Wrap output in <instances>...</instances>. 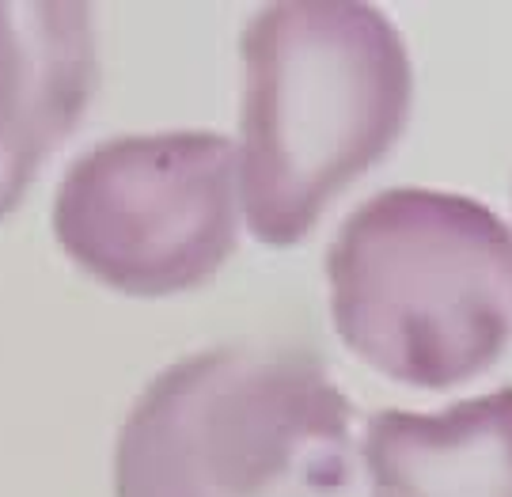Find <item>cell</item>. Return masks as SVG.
Wrapping results in <instances>:
<instances>
[{"instance_id": "6da1fadb", "label": "cell", "mask_w": 512, "mask_h": 497, "mask_svg": "<svg viewBox=\"0 0 512 497\" xmlns=\"http://www.w3.org/2000/svg\"><path fill=\"white\" fill-rule=\"evenodd\" d=\"M243 50L239 202L266 247H293L384 160L414 107L399 27L357 0H293L251 16Z\"/></svg>"}, {"instance_id": "7a4b0ae2", "label": "cell", "mask_w": 512, "mask_h": 497, "mask_svg": "<svg viewBox=\"0 0 512 497\" xmlns=\"http://www.w3.org/2000/svg\"><path fill=\"white\" fill-rule=\"evenodd\" d=\"M353 406L319 353L228 342L167 365L114 448V497H338Z\"/></svg>"}, {"instance_id": "3957f363", "label": "cell", "mask_w": 512, "mask_h": 497, "mask_svg": "<svg viewBox=\"0 0 512 497\" xmlns=\"http://www.w3.org/2000/svg\"><path fill=\"white\" fill-rule=\"evenodd\" d=\"M334 331L365 365L444 391L512 338V236L490 205L395 186L357 205L327 255Z\"/></svg>"}, {"instance_id": "277c9868", "label": "cell", "mask_w": 512, "mask_h": 497, "mask_svg": "<svg viewBox=\"0 0 512 497\" xmlns=\"http://www.w3.org/2000/svg\"><path fill=\"white\" fill-rule=\"evenodd\" d=\"M54 236L114 293H190L236 251V148L209 129L110 137L65 171Z\"/></svg>"}, {"instance_id": "5b68a950", "label": "cell", "mask_w": 512, "mask_h": 497, "mask_svg": "<svg viewBox=\"0 0 512 497\" xmlns=\"http://www.w3.org/2000/svg\"><path fill=\"white\" fill-rule=\"evenodd\" d=\"M99 84L88 4H0V221Z\"/></svg>"}, {"instance_id": "8992f818", "label": "cell", "mask_w": 512, "mask_h": 497, "mask_svg": "<svg viewBox=\"0 0 512 497\" xmlns=\"http://www.w3.org/2000/svg\"><path fill=\"white\" fill-rule=\"evenodd\" d=\"M365 471L376 497H512V387L437 414H376Z\"/></svg>"}]
</instances>
